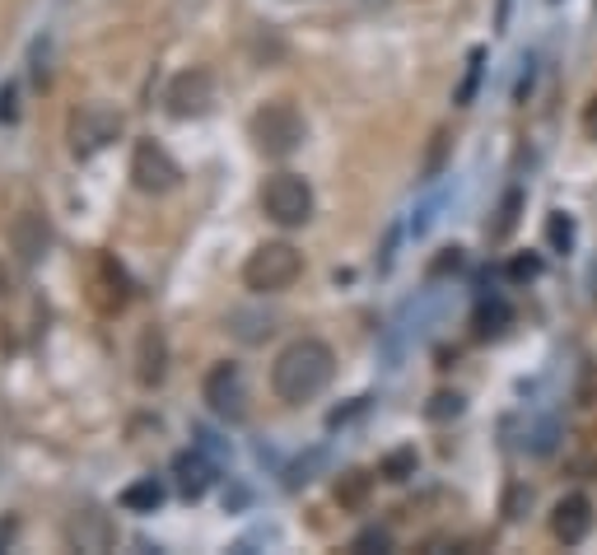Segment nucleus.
Here are the masks:
<instances>
[{
    "label": "nucleus",
    "mask_w": 597,
    "mask_h": 555,
    "mask_svg": "<svg viewBox=\"0 0 597 555\" xmlns=\"http://www.w3.org/2000/svg\"><path fill=\"white\" fill-rule=\"evenodd\" d=\"M14 243H20V257L34 267L38 257H47V224H42V215L28 210L20 224H14Z\"/></svg>",
    "instance_id": "nucleus-12"
},
{
    "label": "nucleus",
    "mask_w": 597,
    "mask_h": 555,
    "mask_svg": "<svg viewBox=\"0 0 597 555\" xmlns=\"http://www.w3.org/2000/svg\"><path fill=\"white\" fill-rule=\"evenodd\" d=\"M593 289H597V261H593Z\"/></svg>",
    "instance_id": "nucleus-29"
},
{
    "label": "nucleus",
    "mask_w": 597,
    "mask_h": 555,
    "mask_svg": "<svg viewBox=\"0 0 597 555\" xmlns=\"http://www.w3.org/2000/svg\"><path fill=\"white\" fill-rule=\"evenodd\" d=\"M229 332L233 336H239V341H247V346H257V341H266V336H271L276 332V318L271 313H243V308H239V313H229Z\"/></svg>",
    "instance_id": "nucleus-14"
},
{
    "label": "nucleus",
    "mask_w": 597,
    "mask_h": 555,
    "mask_svg": "<svg viewBox=\"0 0 597 555\" xmlns=\"http://www.w3.org/2000/svg\"><path fill=\"white\" fill-rule=\"evenodd\" d=\"M304 275V253L294 243H262L243 261V285L253 295H280Z\"/></svg>",
    "instance_id": "nucleus-2"
},
{
    "label": "nucleus",
    "mask_w": 597,
    "mask_h": 555,
    "mask_svg": "<svg viewBox=\"0 0 597 555\" xmlns=\"http://www.w3.org/2000/svg\"><path fill=\"white\" fill-rule=\"evenodd\" d=\"M588 528H593V504H588L584 495H564V500L556 504V514H551V532H556V542L579 546V542L588 537Z\"/></svg>",
    "instance_id": "nucleus-9"
},
{
    "label": "nucleus",
    "mask_w": 597,
    "mask_h": 555,
    "mask_svg": "<svg viewBox=\"0 0 597 555\" xmlns=\"http://www.w3.org/2000/svg\"><path fill=\"white\" fill-rule=\"evenodd\" d=\"M0 117H5V121H14V85H5V89H0Z\"/></svg>",
    "instance_id": "nucleus-25"
},
{
    "label": "nucleus",
    "mask_w": 597,
    "mask_h": 555,
    "mask_svg": "<svg viewBox=\"0 0 597 555\" xmlns=\"http://www.w3.org/2000/svg\"><path fill=\"white\" fill-rule=\"evenodd\" d=\"M164 103H168L173 117H206L211 107H215V80H211V70H201V66L182 70L178 80L168 85Z\"/></svg>",
    "instance_id": "nucleus-8"
},
{
    "label": "nucleus",
    "mask_w": 597,
    "mask_h": 555,
    "mask_svg": "<svg viewBox=\"0 0 597 555\" xmlns=\"http://www.w3.org/2000/svg\"><path fill=\"white\" fill-rule=\"evenodd\" d=\"M173 472H178V490L187 500H201L211 490V481H215V467L206 462V453H178L173 457Z\"/></svg>",
    "instance_id": "nucleus-11"
},
{
    "label": "nucleus",
    "mask_w": 597,
    "mask_h": 555,
    "mask_svg": "<svg viewBox=\"0 0 597 555\" xmlns=\"http://www.w3.org/2000/svg\"><path fill=\"white\" fill-rule=\"evenodd\" d=\"M425 415H430V421H448V415H462V397H458V392H439Z\"/></svg>",
    "instance_id": "nucleus-21"
},
{
    "label": "nucleus",
    "mask_w": 597,
    "mask_h": 555,
    "mask_svg": "<svg viewBox=\"0 0 597 555\" xmlns=\"http://www.w3.org/2000/svg\"><path fill=\"white\" fill-rule=\"evenodd\" d=\"M518 210H523V192H509V196H505V206H499V220H495L491 229H485V234H491V243H505V238L513 234Z\"/></svg>",
    "instance_id": "nucleus-16"
},
{
    "label": "nucleus",
    "mask_w": 597,
    "mask_h": 555,
    "mask_svg": "<svg viewBox=\"0 0 597 555\" xmlns=\"http://www.w3.org/2000/svg\"><path fill=\"white\" fill-rule=\"evenodd\" d=\"M388 546H392V537H388L383 528H365V532H359L355 542H351V551H388Z\"/></svg>",
    "instance_id": "nucleus-22"
},
{
    "label": "nucleus",
    "mask_w": 597,
    "mask_h": 555,
    "mask_svg": "<svg viewBox=\"0 0 597 555\" xmlns=\"http://www.w3.org/2000/svg\"><path fill=\"white\" fill-rule=\"evenodd\" d=\"M262 210L280 229H298L313 220V188L298 173H271L262 182Z\"/></svg>",
    "instance_id": "nucleus-4"
},
{
    "label": "nucleus",
    "mask_w": 597,
    "mask_h": 555,
    "mask_svg": "<svg viewBox=\"0 0 597 555\" xmlns=\"http://www.w3.org/2000/svg\"><path fill=\"white\" fill-rule=\"evenodd\" d=\"M365 5H369V10H379V5H388V0H365Z\"/></svg>",
    "instance_id": "nucleus-28"
},
{
    "label": "nucleus",
    "mask_w": 597,
    "mask_h": 555,
    "mask_svg": "<svg viewBox=\"0 0 597 555\" xmlns=\"http://www.w3.org/2000/svg\"><path fill=\"white\" fill-rule=\"evenodd\" d=\"M164 360H168L164 332L150 327L145 336H140V383H160L164 378Z\"/></svg>",
    "instance_id": "nucleus-13"
},
{
    "label": "nucleus",
    "mask_w": 597,
    "mask_h": 555,
    "mask_svg": "<svg viewBox=\"0 0 597 555\" xmlns=\"http://www.w3.org/2000/svg\"><path fill=\"white\" fill-rule=\"evenodd\" d=\"M509 5H513V0H499V28L509 24Z\"/></svg>",
    "instance_id": "nucleus-27"
},
{
    "label": "nucleus",
    "mask_w": 597,
    "mask_h": 555,
    "mask_svg": "<svg viewBox=\"0 0 597 555\" xmlns=\"http://www.w3.org/2000/svg\"><path fill=\"white\" fill-rule=\"evenodd\" d=\"M537 271H542V261H537V257H518L513 267H509L513 281H532V275H537Z\"/></svg>",
    "instance_id": "nucleus-24"
},
{
    "label": "nucleus",
    "mask_w": 597,
    "mask_h": 555,
    "mask_svg": "<svg viewBox=\"0 0 597 555\" xmlns=\"http://www.w3.org/2000/svg\"><path fill=\"white\" fill-rule=\"evenodd\" d=\"M160 504H164V486L154 481V476H145V481L122 490V508H131V514H154Z\"/></svg>",
    "instance_id": "nucleus-15"
},
{
    "label": "nucleus",
    "mask_w": 597,
    "mask_h": 555,
    "mask_svg": "<svg viewBox=\"0 0 597 555\" xmlns=\"http://www.w3.org/2000/svg\"><path fill=\"white\" fill-rule=\"evenodd\" d=\"M444 154H448V131H439L434 145H430V159H425V178H439V168H444Z\"/></svg>",
    "instance_id": "nucleus-23"
},
{
    "label": "nucleus",
    "mask_w": 597,
    "mask_h": 555,
    "mask_svg": "<svg viewBox=\"0 0 597 555\" xmlns=\"http://www.w3.org/2000/svg\"><path fill=\"white\" fill-rule=\"evenodd\" d=\"M66 537L80 551H107V546H113V522H107V514H99V508H85V514L71 518Z\"/></svg>",
    "instance_id": "nucleus-10"
},
{
    "label": "nucleus",
    "mask_w": 597,
    "mask_h": 555,
    "mask_svg": "<svg viewBox=\"0 0 597 555\" xmlns=\"http://www.w3.org/2000/svg\"><path fill=\"white\" fill-rule=\"evenodd\" d=\"M546 238H551L556 243V248H570V243H574V220H570V215H551V220H546Z\"/></svg>",
    "instance_id": "nucleus-19"
},
{
    "label": "nucleus",
    "mask_w": 597,
    "mask_h": 555,
    "mask_svg": "<svg viewBox=\"0 0 597 555\" xmlns=\"http://www.w3.org/2000/svg\"><path fill=\"white\" fill-rule=\"evenodd\" d=\"M509 322V308L505 304H481V313H477V327H481V336H491V332H499Z\"/></svg>",
    "instance_id": "nucleus-18"
},
{
    "label": "nucleus",
    "mask_w": 597,
    "mask_h": 555,
    "mask_svg": "<svg viewBox=\"0 0 597 555\" xmlns=\"http://www.w3.org/2000/svg\"><path fill=\"white\" fill-rule=\"evenodd\" d=\"M416 472V453L411 449H402V453H392L388 462H383V476L388 481H406V476Z\"/></svg>",
    "instance_id": "nucleus-20"
},
{
    "label": "nucleus",
    "mask_w": 597,
    "mask_h": 555,
    "mask_svg": "<svg viewBox=\"0 0 597 555\" xmlns=\"http://www.w3.org/2000/svg\"><path fill=\"white\" fill-rule=\"evenodd\" d=\"M481 61H485V52H481V48H471V56H467V80H462V89H458V103H471V99H477Z\"/></svg>",
    "instance_id": "nucleus-17"
},
{
    "label": "nucleus",
    "mask_w": 597,
    "mask_h": 555,
    "mask_svg": "<svg viewBox=\"0 0 597 555\" xmlns=\"http://www.w3.org/2000/svg\"><path fill=\"white\" fill-rule=\"evenodd\" d=\"M117 131H122V117L113 113V107H103V103H85L80 113L71 117L75 154H99L107 141H117Z\"/></svg>",
    "instance_id": "nucleus-7"
},
{
    "label": "nucleus",
    "mask_w": 597,
    "mask_h": 555,
    "mask_svg": "<svg viewBox=\"0 0 597 555\" xmlns=\"http://www.w3.org/2000/svg\"><path fill=\"white\" fill-rule=\"evenodd\" d=\"M131 178H136L140 192L160 196V192H173V188H178L182 168L173 164V154H168L160 141H136V150H131Z\"/></svg>",
    "instance_id": "nucleus-6"
},
{
    "label": "nucleus",
    "mask_w": 597,
    "mask_h": 555,
    "mask_svg": "<svg viewBox=\"0 0 597 555\" xmlns=\"http://www.w3.org/2000/svg\"><path fill=\"white\" fill-rule=\"evenodd\" d=\"M201 397H206V406L219 415V421H247V383H243V369L239 364H215L206 383H201Z\"/></svg>",
    "instance_id": "nucleus-5"
},
{
    "label": "nucleus",
    "mask_w": 597,
    "mask_h": 555,
    "mask_svg": "<svg viewBox=\"0 0 597 555\" xmlns=\"http://www.w3.org/2000/svg\"><path fill=\"white\" fill-rule=\"evenodd\" d=\"M584 131L593 135V141H597V99L588 103V113H584Z\"/></svg>",
    "instance_id": "nucleus-26"
},
{
    "label": "nucleus",
    "mask_w": 597,
    "mask_h": 555,
    "mask_svg": "<svg viewBox=\"0 0 597 555\" xmlns=\"http://www.w3.org/2000/svg\"><path fill=\"white\" fill-rule=\"evenodd\" d=\"M304 135H308L304 113H298L290 99H276L253 113V141L266 159H290V154L304 145Z\"/></svg>",
    "instance_id": "nucleus-3"
},
{
    "label": "nucleus",
    "mask_w": 597,
    "mask_h": 555,
    "mask_svg": "<svg viewBox=\"0 0 597 555\" xmlns=\"http://www.w3.org/2000/svg\"><path fill=\"white\" fill-rule=\"evenodd\" d=\"M332 378H336V354L327 341H313V336L290 341L271 364V392L285 406H304L313 397H322Z\"/></svg>",
    "instance_id": "nucleus-1"
}]
</instances>
